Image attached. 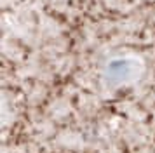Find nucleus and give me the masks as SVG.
<instances>
[{
    "instance_id": "obj_1",
    "label": "nucleus",
    "mask_w": 155,
    "mask_h": 153,
    "mask_svg": "<svg viewBox=\"0 0 155 153\" xmlns=\"http://www.w3.org/2000/svg\"><path fill=\"white\" fill-rule=\"evenodd\" d=\"M145 71L147 64L141 56L133 52L113 54L101 66V82L110 90L124 89L140 82Z\"/></svg>"
}]
</instances>
